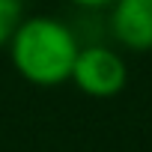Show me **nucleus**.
Instances as JSON below:
<instances>
[{"mask_svg": "<svg viewBox=\"0 0 152 152\" xmlns=\"http://www.w3.org/2000/svg\"><path fill=\"white\" fill-rule=\"evenodd\" d=\"M110 36L125 51H152V0H116L107 15Z\"/></svg>", "mask_w": 152, "mask_h": 152, "instance_id": "nucleus-3", "label": "nucleus"}, {"mask_svg": "<svg viewBox=\"0 0 152 152\" xmlns=\"http://www.w3.org/2000/svg\"><path fill=\"white\" fill-rule=\"evenodd\" d=\"M24 18V3L21 0H0V48H6L15 27Z\"/></svg>", "mask_w": 152, "mask_h": 152, "instance_id": "nucleus-4", "label": "nucleus"}, {"mask_svg": "<svg viewBox=\"0 0 152 152\" xmlns=\"http://www.w3.org/2000/svg\"><path fill=\"white\" fill-rule=\"evenodd\" d=\"M12 69L33 87H60L72 78V66L78 60L81 42L66 21L54 15L21 18L9 45Z\"/></svg>", "mask_w": 152, "mask_h": 152, "instance_id": "nucleus-1", "label": "nucleus"}, {"mask_svg": "<svg viewBox=\"0 0 152 152\" xmlns=\"http://www.w3.org/2000/svg\"><path fill=\"white\" fill-rule=\"evenodd\" d=\"M69 81L90 99H113L128 84V66L110 45H81Z\"/></svg>", "mask_w": 152, "mask_h": 152, "instance_id": "nucleus-2", "label": "nucleus"}, {"mask_svg": "<svg viewBox=\"0 0 152 152\" xmlns=\"http://www.w3.org/2000/svg\"><path fill=\"white\" fill-rule=\"evenodd\" d=\"M75 9H84V12H102V9H110L116 0H69Z\"/></svg>", "mask_w": 152, "mask_h": 152, "instance_id": "nucleus-5", "label": "nucleus"}]
</instances>
